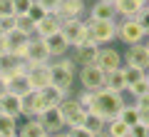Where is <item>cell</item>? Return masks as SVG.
Here are the masks:
<instances>
[{"label":"cell","mask_w":149,"mask_h":137,"mask_svg":"<svg viewBox=\"0 0 149 137\" xmlns=\"http://www.w3.org/2000/svg\"><path fill=\"white\" fill-rule=\"evenodd\" d=\"M127 90L132 92V97H139V95H144V92H149V82H147V77H144V80L134 82L132 87H127Z\"/></svg>","instance_id":"obj_34"},{"label":"cell","mask_w":149,"mask_h":137,"mask_svg":"<svg viewBox=\"0 0 149 137\" xmlns=\"http://www.w3.org/2000/svg\"><path fill=\"white\" fill-rule=\"evenodd\" d=\"M92 27V37L100 48L109 45L112 40H117V20H87Z\"/></svg>","instance_id":"obj_6"},{"label":"cell","mask_w":149,"mask_h":137,"mask_svg":"<svg viewBox=\"0 0 149 137\" xmlns=\"http://www.w3.org/2000/svg\"><path fill=\"white\" fill-rule=\"evenodd\" d=\"M97 67L102 70V72H109V70H119L122 67V55H119V50L109 48V45H104V48H100V53H97Z\"/></svg>","instance_id":"obj_11"},{"label":"cell","mask_w":149,"mask_h":137,"mask_svg":"<svg viewBox=\"0 0 149 137\" xmlns=\"http://www.w3.org/2000/svg\"><path fill=\"white\" fill-rule=\"evenodd\" d=\"M85 0H60V8L55 15H60L62 20H70V18H82L85 13Z\"/></svg>","instance_id":"obj_16"},{"label":"cell","mask_w":149,"mask_h":137,"mask_svg":"<svg viewBox=\"0 0 149 137\" xmlns=\"http://www.w3.org/2000/svg\"><path fill=\"white\" fill-rule=\"evenodd\" d=\"M92 137H109V135H107V132L102 130V132H95V135H92Z\"/></svg>","instance_id":"obj_45"},{"label":"cell","mask_w":149,"mask_h":137,"mask_svg":"<svg viewBox=\"0 0 149 137\" xmlns=\"http://www.w3.org/2000/svg\"><path fill=\"white\" fill-rule=\"evenodd\" d=\"M67 132H70V137H92V135H95V132L87 130L85 125H82V127H72V130H67Z\"/></svg>","instance_id":"obj_39"},{"label":"cell","mask_w":149,"mask_h":137,"mask_svg":"<svg viewBox=\"0 0 149 137\" xmlns=\"http://www.w3.org/2000/svg\"><path fill=\"white\" fill-rule=\"evenodd\" d=\"M102 87H104V90H112V92H124V90H127V82H124V72H122V67L104 72Z\"/></svg>","instance_id":"obj_18"},{"label":"cell","mask_w":149,"mask_h":137,"mask_svg":"<svg viewBox=\"0 0 149 137\" xmlns=\"http://www.w3.org/2000/svg\"><path fill=\"white\" fill-rule=\"evenodd\" d=\"M74 50V63H77V67H85V65H95L97 63V53H100V45H95V42H82V45H77Z\"/></svg>","instance_id":"obj_14"},{"label":"cell","mask_w":149,"mask_h":137,"mask_svg":"<svg viewBox=\"0 0 149 137\" xmlns=\"http://www.w3.org/2000/svg\"><path fill=\"white\" fill-rule=\"evenodd\" d=\"M137 22H139V27L144 30V35L149 37V8L144 5L142 10H139V15H137Z\"/></svg>","instance_id":"obj_32"},{"label":"cell","mask_w":149,"mask_h":137,"mask_svg":"<svg viewBox=\"0 0 149 137\" xmlns=\"http://www.w3.org/2000/svg\"><path fill=\"white\" fill-rule=\"evenodd\" d=\"M3 92H8V87H5V80L0 77V95H3Z\"/></svg>","instance_id":"obj_44"},{"label":"cell","mask_w":149,"mask_h":137,"mask_svg":"<svg viewBox=\"0 0 149 137\" xmlns=\"http://www.w3.org/2000/svg\"><path fill=\"white\" fill-rule=\"evenodd\" d=\"M15 27H17V15H3L0 18V32H3V35L13 32Z\"/></svg>","instance_id":"obj_31"},{"label":"cell","mask_w":149,"mask_h":137,"mask_svg":"<svg viewBox=\"0 0 149 137\" xmlns=\"http://www.w3.org/2000/svg\"><path fill=\"white\" fill-rule=\"evenodd\" d=\"M25 15H27V18H30V20H35V25H37V22L42 20V18H45V15H47V13H45V10H42V8L37 5V3H32V5H30V10H27V13H25Z\"/></svg>","instance_id":"obj_33"},{"label":"cell","mask_w":149,"mask_h":137,"mask_svg":"<svg viewBox=\"0 0 149 137\" xmlns=\"http://www.w3.org/2000/svg\"><path fill=\"white\" fill-rule=\"evenodd\" d=\"M5 53H10V48H8V35L0 32V55H5Z\"/></svg>","instance_id":"obj_42"},{"label":"cell","mask_w":149,"mask_h":137,"mask_svg":"<svg viewBox=\"0 0 149 137\" xmlns=\"http://www.w3.org/2000/svg\"><path fill=\"white\" fill-rule=\"evenodd\" d=\"M137 3H139V5H147V3H149V0H137Z\"/></svg>","instance_id":"obj_48"},{"label":"cell","mask_w":149,"mask_h":137,"mask_svg":"<svg viewBox=\"0 0 149 137\" xmlns=\"http://www.w3.org/2000/svg\"><path fill=\"white\" fill-rule=\"evenodd\" d=\"M35 27H37V25H35V20H30L27 15H17V27H15L17 32H22L25 37H35V35H37Z\"/></svg>","instance_id":"obj_27"},{"label":"cell","mask_w":149,"mask_h":137,"mask_svg":"<svg viewBox=\"0 0 149 137\" xmlns=\"http://www.w3.org/2000/svg\"><path fill=\"white\" fill-rule=\"evenodd\" d=\"M104 132H107L109 137H129V127L124 125L119 117H114V120L107 122V125H104Z\"/></svg>","instance_id":"obj_25"},{"label":"cell","mask_w":149,"mask_h":137,"mask_svg":"<svg viewBox=\"0 0 149 137\" xmlns=\"http://www.w3.org/2000/svg\"><path fill=\"white\" fill-rule=\"evenodd\" d=\"M52 85L55 87H60V90H72V85H74V77H77V63H74L72 58H57V60H52Z\"/></svg>","instance_id":"obj_2"},{"label":"cell","mask_w":149,"mask_h":137,"mask_svg":"<svg viewBox=\"0 0 149 137\" xmlns=\"http://www.w3.org/2000/svg\"><path fill=\"white\" fill-rule=\"evenodd\" d=\"M104 125H107V122L102 120L100 115H95V112H87V120H85V127H87V130H92V132H102V130H104Z\"/></svg>","instance_id":"obj_30"},{"label":"cell","mask_w":149,"mask_h":137,"mask_svg":"<svg viewBox=\"0 0 149 137\" xmlns=\"http://www.w3.org/2000/svg\"><path fill=\"white\" fill-rule=\"evenodd\" d=\"M60 27H62V18L55 15V13H47L42 20L37 22L35 32H37V37H42V40H45V37H50V35H55V32H60Z\"/></svg>","instance_id":"obj_15"},{"label":"cell","mask_w":149,"mask_h":137,"mask_svg":"<svg viewBox=\"0 0 149 137\" xmlns=\"http://www.w3.org/2000/svg\"><path fill=\"white\" fill-rule=\"evenodd\" d=\"M147 137H149V130H147Z\"/></svg>","instance_id":"obj_53"},{"label":"cell","mask_w":149,"mask_h":137,"mask_svg":"<svg viewBox=\"0 0 149 137\" xmlns=\"http://www.w3.org/2000/svg\"><path fill=\"white\" fill-rule=\"evenodd\" d=\"M122 72H124V82H127V87H132L134 82L144 80V70H139V67H129V65H122Z\"/></svg>","instance_id":"obj_29"},{"label":"cell","mask_w":149,"mask_h":137,"mask_svg":"<svg viewBox=\"0 0 149 137\" xmlns=\"http://www.w3.org/2000/svg\"><path fill=\"white\" fill-rule=\"evenodd\" d=\"M147 8H149V3H147Z\"/></svg>","instance_id":"obj_54"},{"label":"cell","mask_w":149,"mask_h":137,"mask_svg":"<svg viewBox=\"0 0 149 137\" xmlns=\"http://www.w3.org/2000/svg\"><path fill=\"white\" fill-rule=\"evenodd\" d=\"M20 115L22 117H37V92H32V90H27V92H22L20 95Z\"/></svg>","instance_id":"obj_21"},{"label":"cell","mask_w":149,"mask_h":137,"mask_svg":"<svg viewBox=\"0 0 149 137\" xmlns=\"http://www.w3.org/2000/svg\"><path fill=\"white\" fill-rule=\"evenodd\" d=\"M119 120H122L127 127H134L139 122V107L134 105V102H124V107L119 110Z\"/></svg>","instance_id":"obj_24"},{"label":"cell","mask_w":149,"mask_h":137,"mask_svg":"<svg viewBox=\"0 0 149 137\" xmlns=\"http://www.w3.org/2000/svg\"><path fill=\"white\" fill-rule=\"evenodd\" d=\"M17 65H20V60H17L13 53H5V55H0V75L15 72V70H17Z\"/></svg>","instance_id":"obj_28"},{"label":"cell","mask_w":149,"mask_h":137,"mask_svg":"<svg viewBox=\"0 0 149 137\" xmlns=\"http://www.w3.org/2000/svg\"><path fill=\"white\" fill-rule=\"evenodd\" d=\"M0 112L3 115L20 117V95H15V92H3L0 95Z\"/></svg>","instance_id":"obj_19"},{"label":"cell","mask_w":149,"mask_h":137,"mask_svg":"<svg viewBox=\"0 0 149 137\" xmlns=\"http://www.w3.org/2000/svg\"><path fill=\"white\" fill-rule=\"evenodd\" d=\"M139 122L149 127V107H147V110H139Z\"/></svg>","instance_id":"obj_43"},{"label":"cell","mask_w":149,"mask_h":137,"mask_svg":"<svg viewBox=\"0 0 149 137\" xmlns=\"http://www.w3.org/2000/svg\"><path fill=\"white\" fill-rule=\"evenodd\" d=\"M80 72V85L82 90H102V80H104V72H102L97 65H85V67L77 70Z\"/></svg>","instance_id":"obj_12"},{"label":"cell","mask_w":149,"mask_h":137,"mask_svg":"<svg viewBox=\"0 0 149 137\" xmlns=\"http://www.w3.org/2000/svg\"><path fill=\"white\" fill-rule=\"evenodd\" d=\"M144 77H147V82H149V70H147V72H144Z\"/></svg>","instance_id":"obj_49"},{"label":"cell","mask_w":149,"mask_h":137,"mask_svg":"<svg viewBox=\"0 0 149 137\" xmlns=\"http://www.w3.org/2000/svg\"><path fill=\"white\" fill-rule=\"evenodd\" d=\"M122 63L129 65V67H139L147 72L149 70V50L144 42H137V45H127V50H124L122 55Z\"/></svg>","instance_id":"obj_7"},{"label":"cell","mask_w":149,"mask_h":137,"mask_svg":"<svg viewBox=\"0 0 149 137\" xmlns=\"http://www.w3.org/2000/svg\"><path fill=\"white\" fill-rule=\"evenodd\" d=\"M144 45H147V50H149V37H147V40H144Z\"/></svg>","instance_id":"obj_50"},{"label":"cell","mask_w":149,"mask_h":137,"mask_svg":"<svg viewBox=\"0 0 149 137\" xmlns=\"http://www.w3.org/2000/svg\"><path fill=\"white\" fill-rule=\"evenodd\" d=\"M65 97H70V92H67V90H60V87H55V85H50V87L40 90V92H37V115H40L42 110L57 107L60 102L65 100Z\"/></svg>","instance_id":"obj_9"},{"label":"cell","mask_w":149,"mask_h":137,"mask_svg":"<svg viewBox=\"0 0 149 137\" xmlns=\"http://www.w3.org/2000/svg\"><path fill=\"white\" fill-rule=\"evenodd\" d=\"M87 20H117V10H114V5H107V3L97 0L90 8V18Z\"/></svg>","instance_id":"obj_20"},{"label":"cell","mask_w":149,"mask_h":137,"mask_svg":"<svg viewBox=\"0 0 149 137\" xmlns=\"http://www.w3.org/2000/svg\"><path fill=\"white\" fill-rule=\"evenodd\" d=\"M147 125H142V122H137L134 127H129V137H147Z\"/></svg>","instance_id":"obj_38"},{"label":"cell","mask_w":149,"mask_h":137,"mask_svg":"<svg viewBox=\"0 0 149 137\" xmlns=\"http://www.w3.org/2000/svg\"><path fill=\"white\" fill-rule=\"evenodd\" d=\"M142 8H144V5H139L137 0H117L114 10H117L119 18H137Z\"/></svg>","instance_id":"obj_22"},{"label":"cell","mask_w":149,"mask_h":137,"mask_svg":"<svg viewBox=\"0 0 149 137\" xmlns=\"http://www.w3.org/2000/svg\"><path fill=\"white\" fill-rule=\"evenodd\" d=\"M57 107H60V115H62L65 130H72V127H82V125H85L87 110L77 102V97H65Z\"/></svg>","instance_id":"obj_3"},{"label":"cell","mask_w":149,"mask_h":137,"mask_svg":"<svg viewBox=\"0 0 149 137\" xmlns=\"http://www.w3.org/2000/svg\"><path fill=\"white\" fill-rule=\"evenodd\" d=\"M45 137H52V135H45Z\"/></svg>","instance_id":"obj_52"},{"label":"cell","mask_w":149,"mask_h":137,"mask_svg":"<svg viewBox=\"0 0 149 137\" xmlns=\"http://www.w3.org/2000/svg\"><path fill=\"white\" fill-rule=\"evenodd\" d=\"M35 3L42 8L45 13H57V8H60V0H35Z\"/></svg>","instance_id":"obj_37"},{"label":"cell","mask_w":149,"mask_h":137,"mask_svg":"<svg viewBox=\"0 0 149 137\" xmlns=\"http://www.w3.org/2000/svg\"><path fill=\"white\" fill-rule=\"evenodd\" d=\"M100 3H107V5H117V0H100Z\"/></svg>","instance_id":"obj_47"},{"label":"cell","mask_w":149,"mask_h":137,"mask_svg":"<svg viewBox=\"0 0 149 137\" xmlns=\"http://www.w3.org/2000/svg\"><path fill=\"white\" fill-rule=\"evenodd\" d=\"M8 135H17V117L0 112V137H8Z\"/></svg>","instance_id":"obj_26"},{"label":"cell","mask_w":149,"mask_h":137,"mask_svg":"<svg viewBox=\"0 0 149 137\" xmlns=\"http://www.w3.org/2000/svg\"><path fill=\"white\" fill-rule=\"evenodd\" d=\"M134 105H137L139 110H147V107H149V92H144V95L134 97Z\"/></svg>","instance_id":"obj_41"},{"label":"cell","mask_w":149,"mask_h":137,"mask_svg":"<svg viewBox=\"0 0 149 137\" xmlns=\"http://www.w3.org/2000/svg\"><path fill=\"white\" fill-rule=\"evenodd\" d=\"M45 135H47V132L42 130V125H40L37 117H30V120L17 130V137H45Z\"/></svg>","instance_id":"obj_23"},{"label":"cell","mask_w":149,"mask_h":137,"mask_svg":"<svg viewBox=\"0 0 149 137\" xmlns=\"http://www.w3.org/2000/svg\"><path fill=\"white\" fill-rule=\"evenodd\" d=\"M37 120H40V125H42V130L47 132V135H57V132L65 130V122H62V115H60V107L42 110L40 115H37Z\"/></svg>","instance_id":"obj_13"},{"label":"cell","mask_w":149,"mask_h":137,"mask_svg":"<svg viewBox=\"0 0 149 137\" xmlns=\"http://www.w3.org/2000/svg\"><path fill=\"white\" fill-rule=\"evenodd\" d=\"M3 15H15L13 0H0V18H3Z\"/></svg>","instance_id":"obj_40"},{"label":"cell","mask_w":149,"mask_h":137,"mask_svg":"<svg viewBox=\"0 0 149 137\" xmlns=\"http://www.w3.org/2000/svg\"><path fill=\"white\" fill-rule=\"evenodd\" d=\"M60 32H62L65 40L70 42V48H77V45L85 42V20H82V18H70V20H62Z\"/></svg>","instance_id":"obj_8"},{"label":"cell","mask_w":149,"mask_h":137,"mask_svg":"<svg viewBox=\"0 0 149 137\" xmlns=\"http://www.w3.org/2000/svg\"><path fill=\"white\" fill-rule=\"evenodd\" d=\"M27 63L30 65H45V63H52V55H50L47 45H45L42 37H30L27 42Z\"/></svg>","instance_id":"obj_10"},{"label":"cell","mask_w":149,"mask_h":137,"mask_svg":"<svg viewBox=\"0 0 149 137\" xmlns=\"http://www.w3.org/2000/svg\"><path fill=\"white\" fill-rule=\"evenodd\" d=\"M45 45H47V50H50V55H52V60L65 58V55H67V50H72V48H70V42L65 40L62 32H55V35L45 37Z\"/></svg>","instance_id":"obj_17"},{"label":"cell","mask_w":149,"mask_h":137,"mask_svg":"<svg viewBox=\"0 0 149 137\" xmlns=\"http://www.w3.org/2000/svg\"><path fill=\"white\" fill-rule=\"evenodd\" d=\"M8 137H17V135H8Z\"/></svg>","instance_id":"obj_51"},{"label":"cell","mask_w":149,"mask_h":137,"mask_svg":"<svg viewBox=\"0 0 149 137\" xmlns=\"http://www.w3.org/2000/svg\"><path fill=\"white\" fill-rule=\"evenodd\" d=\"M25 82H27V90H32V92H40V90L50 87L52 85V65L50 63L32 65L25 75Z\"/></svg>","instance_id":"obj_4"},{"label":"cell","mask_w":149,"mask_h":137,"mask_svg":"<svg viewBox=\"0 0 149 137\" xmlns=\"http://www.w3.org/2000/svg\"><path fill=\"white\" fill-rule=\"evenodd\" d=\"M124 107V95L122 92H112V90H95V97H92V105L87 112H95L100 115L104 122L119 117V110Z\"/></svg>","instance_id":"obj_1"},{"label":"cell","mask_w":149,"mask_h":137,"mask_svg":"<svg viewBox=\"0 0 149 137\" xmlns=\"http://www.w3.org/2000/svg\"><path fill=\"white\" fill-rule=\"evenodd\" d=\"M117 37L124 45H137V42L147 40V35H144V30L139 27L137 18H122V20L117 22Z\"/></svg>","instance_id":"obj_5"},{"label":"cell","mask_w":149,"mask_h":137,"mask_svg":"<svg viewBox=\"0 0 149 137\" xmlns=\"http://www.w3.org/2000/svg\"><path fill=\"white\" fill-rule=\"evenodd\" d=\"M35 0H13V8H15V15H25L30 10V5Z\"/></svg>","instance_id":"obj_35"},{"label":"cell","mask_w":149,"mask_h":137,"mask_svg":"<svg viewBox=\"0 0 149 137\" xmlns=\"http://www.w3.org/2000/svg\"><path fill=\"white\" fill-rule=\"evenodd\" d=\"M92 97H95V92L92 90H82L80 95H77V102H80L85 110H90V105H92Z\"/></svg>","instance_id":"obj_36"},{"label":"cell","mask_w":149,"mask_h":137,"mask_svg":"<svg viewBox=\"0 0 149 137\" xmlns=\"http://www.w3.org/2000/svg\"><path fill=\"white\" fill-rule=\"evenodd\" d=\"M52 137H70V132L65 130V132H57V135H52Z\"/></svg>","instance_id":"obj_46"}]
</instances>
